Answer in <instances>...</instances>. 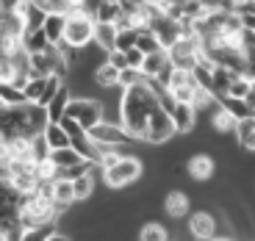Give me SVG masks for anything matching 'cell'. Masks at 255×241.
I'll return each instance as SVG.
<instances>
[{"label": "cell", "instance_id": "30bf717a", "mask_svg": "<svg viewBox=\"0 0 255 241\" xmlns=\"http://www.w3.org/2000/svg\"><path fill=\"white\" fill-rule=\"evenodd\" d=\"M214 172H217V161L211 158L208 152H194L186 164V175L191 180H211Z\"/></svg>", "mask_w": 255, "mask_h": 241}, {"label": "cell", "instance_id": "ac0fdd59", "mask_svg": "<svg viewBox=\"0 0 255 241\" xmlns=\"http://www.w3.org/2000/svg\"><path fill=\"white\" fill-rule=\"evenodd\" d=\"M50 161L58 166V169H72V166L83 164L86 158H83L75 147H64V150H53L50 152Z\"/></svg>", "mask_w": 255, "mask_h": 241}, {"label": "cell", "instance_id": "4dcf8cb0", "mask_svg": "<svg viewBox=\"0 0 255 241\" xmlns=\"http://www.w3.org/2000/svg\"><path fill=\"white\" fill-rule=\"evenodd\" d=\"M47 89V78H31L25 86V103H39Z\"/></svg>", "mask_w": 255, "mask_h": 241}, {"label": "cell", "instance_id": "4316f807", "mask_svg": "<svg viewBox=\"0 0 255 241\" xmlns=\"http://www.w3.org/2000/svg\"><path fill=\"white\" fill-rule=\"evenodd\" d=\"M253 92V78L250 75H236V81L230 83V89L225 97H233V100H247V95Z\"/></svg>", "mask_w": 255, "mask_h": 241}, {"label": "cell", "instance_id": "f1b7e54d", "mask_svg": "<svg viewBox=\"0 0 255 241\" xmlns=\"http://www.w3.org/2000/svg\"><path fill=\"white\" fill-rule=\"evenodd\" d=\"M219 106L228 111V114H233L236 120H244V117H253V111L247 108V103L244 100H233V97H219Z\"/></svg>", "mask_w": 255, "mask_h": 241}, {"label": "cell", "instance_id": "7c38bea8", "mask_svg": "<svg viewBox=\"0 0 255 241\" xmlns=\"http://www.w3.org/2000/svg\"><path fill=\"white\" fill-rule=\"evenodd\" d=\"M172 122H175V130H178L180 136L191 133L194 130V125H197V111L189 106V103H178V106L172 108Z\"/></svg>", "mask_w": 255, "mask_h": 241}, {"label": "cell", "instance_id": "74e56055", "mask_svg": "<svg viewBox=\"0 0 255 241\" xmlns=\"http://www.w3.org/2000/svg\"><path fill=\"white\" fill-rule=\"evenodd\" d=\"M125 56H128V67H133V70H141V64H144V53H141L139 47H130V50H128Z\"/></svg>", "mask_w": 255, "mask_h": 241}, {"label": "cell", "instance_id": "83f0119b", "mask_svg": "<svg viewBox=\"0 0 255 241\" xmlns=\"http://www.w3.org/2000/svg\"><path fill=\"white\" fill-rule=\"evenodd\" d=\"M50 144H47L45 133H39L31 139V161L33 164H42V161H50Z\"/></svg>", "mask_w": 255, "mask_h": 241}, {"label": "cell", "instance_id": "9a60e30c", "mask_svg": "<svg viewBox=\"0 0 255 241\" xmlns=\"http://www.w3.org/2000/svg\"><path fill=\"white\" fill-rule=\"evenodd\" d=\"M45 36L50 45H61L64 42V31H67V17H61V14H47L45 19Z\"/></svg>", "mask_w": 255, "mask_h": 241}, {"label": "cell", "instance_id": "bcb514c9", "mask_svg": "<svg viewBox=\"0 0 255 241\" xmlns=\"http://www.w3.org/2000/svg\"><path fill=\"white\" fill-rule=\"evenodd\" d=\"M0 147H3V136H0Z\"/></svg>", "mask_w": 255, "mask_h": 241}, {"label": "cell", "instance_id": "7402d4cb", "mask_svg": "<svg viewBox=\"0 0 255 241\" xmlns=\"http://www.w3.org/2000/svg\"><path fill=\"white\" fill-rule=\"evenodd\" d=\"M45 139H47V144H50V150H64V147H72V139L67 136V130H64L58 122H50V125L45 127Z\"/></svg>", "mask_w": 255, "mask_h": 241}, {"label": "cell", "instance_id": "ab89813d", "mask_svg": "<svg viewBox=\"0 0 255 241\" xmlns=\"http://www.w3.org/2000/svg\"><path fill=\"white\" fill-rule=\"evenodd\" d=\"M25 0H0V11H19Z\"/></svg>", "mask_w": 255, "mask_h": 241}, {"label": "cell", "instance_id": "d590c367", "mask_svg": "<svg viewBox=\"0 0 255 241\" xmlns=\"http://www.w3.org/2000/svg\"><path fill=\"white\" fill-rule=\"evenodd\" d=\"M58 125H61L64 130H67V136H70L72 141H75V139H81V136H86V133H89V130H83V127H81V122L70 120V117H61V122H58Z\"/></svg>", "mask_w": 255, "mask_h": 241}, {"label": "cell", "instance_id": "6da1fadb", "mask_svg": "<svg viewBox=\"0 0 255 241\" xmlns=\"http://www.w3.org/2000/svg\"><path fill=\"white\" fill-rule=\"evenodd\" d=\"M158 95L153 92L150 83H139L133 89L122 92V103H120V125L125 127V133L133 141H144L147 136V122L153 117V111L158 108Z\"/></svg>", "mask_w": 255, "mask_h": 241}, {"label": "cell", "instance_id": "8fae6325", "mask_svg": "<svg viewBox=\"0 0 255 241\" xmlns=\"http://www.w3.org/2000/svg\"><path fill=\"white\" fill-rule=\"evenodd\" d=\"M92 81H95L97 89L114 92V89H120V70H117L114 64H109V58H106V61H100V64L95 67V72H92Z\"/></svg>", "mask_w": 255, "mask_h": 241}, {"label": "cell", "instance_id": "d6a6232c", "mask_svg": "<svg viewBox=\"0 0 255 241\" xmlns=\"http://www.w3.org/2000/svg\"><path fill=\"white\" fill-rule=\"evenodd\" d=\"M0 97H3L6 106H22L25 103V95L19 89H14L11 83H0Z\"/></svg>", "mask_w": 255, "mask_h": 241}, {"label": "cell", "instance_id": "277c9868", "mask_svg": "<svg viewBox=\"0 0 255 241\" xmlns=\"http://www.w3.org/2000/svg\"><path fill=\"white\" fill-rule=\"evenodd\" d=\"M95 19L83 17V14H70L67 17V31H64V45H70L72 50H83L95 42Z\"/></svg>", "mask_w": 255, "mask_h": 241}, {"label": "cell", "instance_id": "9c48e42d", "mask_svg": "<svg viewBox=\"0 0 255 241\" xmlns=\"http://www.w3.org/2000/svg\"><path fill=\"white\" fill-rule=\"evenodd\" d=\"M164 214L169 216V219H175V222H180L183 216H189L191 214L189 194H186L183 189H169L164 197Z\"/></svg>", "mask_w": 255, "mask_h": 241}, {"label": "cell", "instance_id": "e575fe53", "mask_svg": "<svg viewBox=\"0 0 255 241\" xmlns=\"http://www.w3.org/2000/svg\"><path fill=\"white\" fill-rule=\"evenodd\" d=\"M120 17H122L120 3H106V6L100 8V14H97V22H109V25H114Z\"/></svg>", "mask_w": 255, "mask_h": 241}, {"label": "cell", "instance_id": "f35d334b", "mask_svg": "<svg viewBox=\"0 0 255 241\" xmlns=\"http://www.w3.org/2000/svg\"><path fill=\"white\" fill-rule=\"evenodd\" d=\"M106 58H109V64H114V67H117L120 72H122V70H128V56H125V53H120V50H111Z\"/></svg>", "mask_w": 255, "mask_h": 241}, {"label": "cell", "instance_id": "44dd1931", "mask_svg": "<svg viewBox=\"0 0 255 241\" xmlns=\"http://www.w3.org/2000/svg\"><path fill=\"white\" fill-rule=\"evenodd\" d=\"M166 89L169 92H183V89H197V81L189 70H175L169 72V81H166Z\"/></svg>", "mask_w": 255, "mask_h": 241}, {"label": "cell", "instance_id": "5b68a950", "mask_svg": "<svg viewBox=\"0 0 255 241\" xmlns=\"http://www.w3.org/2000/svg\"><path fill=\"white\" fill-rule=\"evenodd\" d=\"M103 111H106V108H103L100 100H92V97H72L64 117L81 122L83 130H92L95 125H100V122H103Z\"/></svg>", "mask_w": 255, "mask_h": 241}, {"label": "cell", "instance_id": "e0dca14e", "mask_svg": "<svg viewBox=\"0 0 255 241\" xmlns=\"http://www.w3.org/2000/svg\"><path fill=\"white\" fill-rule=\"evenodd\" d=\"M136 47H139L144 56L164 50V47H161V42H158V36H155V31H153V28H147V25L136 28Z\"/></svg>", "mask_w": 255, "mask_h": 241}, {"label": "cell", "instance_id": "d6986e66", "mask_svg": "<svg viewBox=\"0 0 255 241\" xmlns=\"http://www.w3.org/2000/svg\"><path fill=\"white\" fill-rule=\"evenodd\" d=\"M53 200H56L61 208H72V205L78 203V200H75V189H72V180L58 178L56 183H53Z\"/></svg>", "mask_w": 255, "mask_h": 241}, {"label": "cell", "instance_id": "7bdbcfd3", "mask_svg": "<svg viewBox=\"0 0 255 241\" xmlns=\"http://www.w3.org/2000/svg\"><path fill=\"white\" fill-rule=\"evenodd\" d=\"M211 241H236L233 236H217V239H211Z\"/></svg>", "mask_w": 255, "mask_h": 241}, {"label": "cell", "instance_id": "484cf974", "mask_svg": "<svg viewBox=\"0 0 255 241\" xmlns=\"http://www.w3.org/2000/svg\"><path fill=\"white\" fill-rule=\"evenodd\" d=\"M169 239H172V236H169V230L161 222H147V225H141V230H139V241H169Z\"/></svg>", "mask_w": 255, "mask_h": 241}, {"label": "cell", "instance_id": "8d00e7d4", "mask_svg": "<svg viewBox=\"0 0 255 241\" xmlns=\"http://www.w3.org/2000/svg\"><path fill=\"white\" fill-rule=\"evenodd\" d=\"M130 47H136V31H125L117 36V50L120 53H128Z\"/></svg>", "mask_w": 255, "mask_h": 241}, {"label": "cell", "instance_id": "1f68e13d", "mask_svg": "<svg viewBox=\"0 0 255 241\" xmlns=\"http://www.w3.org/2000/svg\"><path fill=\"white\" fill-rule=\"evenodd\" d=\"M253 130H255V114H253V117H244V120L236 122V130H233V136H236L239 147H242L244 141L250 139V133H253Z\"/></svg>", "mask_w": 255, "mask_h": 241}, {"label": "cell", "instance_id": "60d3db41", "mask_svg": "<svg viewBox=\"0 0 255 241\" xmlns=\"http://www.w3.org/2000/svg\"><path fill=\"white\" fill-rule=\"evenodd\" d=\"M242 150H244V152H255V130L250 133V139L242 144Z\"/></svg>", "mask_w": 255, "mask_h": 241}, {"label": "cell", "instance_id": "4fadbf2b", "mask_svg": "<svg viewBox=\"0 0 255 241\" xmlns=\"http://www.w3.org/2000/svg\"><path fill=\"white\" fill-rule=\"evenodd\" d=\"M117 36H120L117 25H109V22H97L95 25V45L100 47L106 56H109L111 50H117Z\"/></svg>", "mask_w": 255, "mask_h": 241}, {"label": "cell", "instance_id": "5bb4252c", "mask_svg": "<svg viewBox=\"0 0 255 241\" xmlns=\"http://www.w3.org/2000/svg\"><path fill=\"white\" fill-rule=\"evenodd\" d=\"M19 14H22V19H25L28 31H42V28H45L47 11L42 6H36L33 0H25V3H22V8H19Z\"/></svg>", "mask_w": 255, "mask_h": 241}, {"label": "cell", "instance_id": "ba28073f", "mask_svg": "<svg viewBox=\"0 0 255 241\" xmlns=\"http://www.w3.org/2000/svg\"><path fill=\"white\" fill-rule=\"evenodd\" d=\"M189 233L194 241H211V239H217V236H222L219 233V216L205 208L189 214Z\"/></svg>", "mask_w": 255, "mask_h": 241}, {"label": "cell", "instance_id": "52a82bcc", "mask_svg": "<svg viewBox=\"0 0 255 241\" xmlns=\"http://www.w3.org/2000/svg\"><path fill=\"white\" fill-rule=\"evenodd\" d=\"M89 139L95 141V144H100V147H128L130 141H133L125 133V127H122L120 122H109V120H103L100 125L92 127Z\"/></svg>", "mask_w": 255, "mask_h": 241}, {"label": "cell", "instance_id": "2e32d148", "mask_svg": "<svg viewBox=\"0 0 255 241\" xmlns=\"http://www.w3.org/2000/svg\"><path fill=\"white\" fill-rule=\"evenodd\" d=\"M97 183H100V180H97L92 172H86V175H81V178L72 180V189H75V200H78V203L92 200V197H95V191H97Z\"/></svg>", "mask_w": 255, "mask_h": 241}, {"label": "cell", "instance_id": "603a6c76", "mask_svg": "<svg viewBox=\"0 0 255 241\" xmlns=\"http://www.w3.org/2000/svg\"><path fill=\"white\" fill-rule=\"evenodd\" d=\"M70 100H72V92H70V86H64L61 92H58L56 97H53V103L47 106V114H50V122H61V117L67 114V106H70Z\"/></svg>", "mask_w": 255, "mask_h": 241}, {"label": "cell", "instance_id": "3957f363", "mask_svg": "<svg viewBox=\"0 0 255 241\" xmlns=\"http://www.w3.org/2000/svg\"><path fill=\"white\" fill-rule=\"evenodd\" d=\"M166 56H169V64H172L175 70H194L200 61H203V45H200L197 36L191 39H178L169 50H166Z\"/></svg>", "mask_w": 255, "mask_h": 241}, {"label": "cell", "instance_id": "8992f818", "mask_svg": "<svg viewBox=\"0 0 255 241\" xmlns=\"http://www.w3.org/2000/svg\"><path fill=\"white\" fill-rule=\"evenodd\" d=\"M172 136H178L172 117H169L164 108L158 106V108L153 111V117H150V122H147V136H144V141H147V144H153V147H158V144H166Z\"/></svg>", "mask_w": 255, "mask_h": 241}, {"label": "cell", "instance_id": "b9f144b4", "mask_svg": "<svg viewBox=\"0 0 255 241\" xmlns=\"http://www.w3.org/2000/svg\"><path fill=\"white\" fill-rule=\"evenodd\" d=\"M47 241H72V236H70V233H61V230H58V233H53Z\"/></svg>", "mask_w": 255, "mask_h": 241}, {"label": "cell", "instance_id": "836d02e7", "mask_svg": "<svg viewBox=\"0 0 255 241\" xmlns=\"http://www.w3.org/2000/svg\"><path fill=\"white\" fill-rule=\"evenodd\" d=\"M103 6H106V0H78V14H83V17H89L97 22V14H100Z\"/></svg>", "mask_w": 255, "mask_h": 241}, {"label": "cell", "instance_id": "ee69618b", "mask_svg": "<svg viewBox=\"0 0 255 241\" xmlns=\"http://www.w3.org/2000/svg\"><path fill=\"white\" fill-rule=\"evenodd\" d=\"M3 108H6V103H3V97H0V111H3Z\"/></svg>", "mask_w": 255, "mask_h": 241}, {"label": "cell", "instance_id": "ffe728a7", "mask_svg": "<svg viewBox=\"0 0 255 241\" xmlns=\"http://www.w3.org/2000/svg\"><path fill=\"white\" fill-rule=\"evenodd\" d=\"M236 75L239 72H233V70H228V67H222V64H217V67H214V95L217 97L228 95L230 83L236 81Z\"/></svg>", "mask_w": 255, "mask_h": 241}, {"label": "cell", "instance_id": "cb8c5ba5", "mask_svg": "<svg viewBox=\"0 0 255 241\" xmlns=\"http://www.w3.org/2000/svg\"><path fill=\"white\" fill-rule=\"evenodd\" d=\"M22 47L28 50V56H36V53H45L47 47H50V42H47L45 31H25V36H22Z\"/></svg>", "mask_w": 255, "mask_h": 241}, {"label": "cell", "instance_id": "d4e9b609", "mask_svg": "<svg viewBox=\"0 0 255 241\" xmlns=\"http://www.w3.org/2000/svg\"><path fill=\"white\" fill-rule=\"evenodd\" d=\"M236 122H239L236 117L228 114L222 106L214 108V120H211V125H214V130H217V133H233V130H236Z\"/></svg>", "mask_w": 255, "mask_h": 241}, {"label": "cell", "instance_id": "f546056e", "mask_svg": "<svg viewBox=\"0 0 255 241\" xmlns=\"http://www.w3.org/2000/svg\"><path fill=\"white\" fill-rule=\"evenodd\" d=\"M144 72L141 70H133V67H128V70L120 72V89L128 92V89H133V86H139V83H144Z\"/></svg>", "mask_w": 255, "mask_h": 241}, {"label": "cell", "instance_id": "7a4b0ae2", "mask_svg": "<svg viewBox=\"0 0 255 241\" xmlns=\"http://www.w3.org/2000/svg\"><path fill=\"white\" fill-rule=\"evenodd\" d=\"M141 175H144V164L139 158H133V155H122L120 164L103 172V183L109 186L111 191H117V189H125V186L136 183Z\"/></svg>", "mask_w": 255, "mask_h": 241}, {"label": "cell", "instance_id": "f6af8a7d", "mask_svg": "<svg viewBox=\"0 0 255 241\" xmlns=\"http://www.w3.org/2000/svg\"><path fill=\"white\" fill-rule=\"evenodd\" d=\"M106 3H120V0H106Z\"/></svg>", "mask_w": 255, "mask_h": 241}]
</instances>
